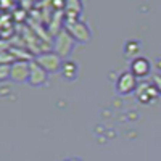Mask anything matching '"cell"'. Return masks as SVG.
<instances>
[{
	"label": "cell",
	"mask_w": 161,
	"mask_h": 161,
	"mask_svg": "<svg viewBox=\"0 0 161 161\" xmlns=\"http://www.w3.org/2000/svg\"><path fill=\"white\" fill-rule=\"evenodd\" d=\"M148 69H150V64H148V61H147L145 58H137V60H134V63H132V71L136 73L137 76L147 74V73H148Z\"/></svg>",
	"instance_id": "obj_1"
}]
</instances>
